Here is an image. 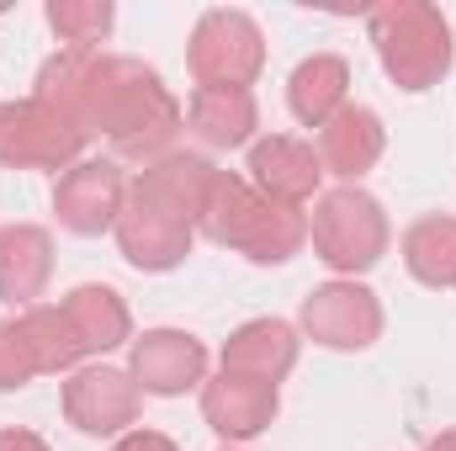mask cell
Masks as SVG:
<instances>
[{"mask_svg": "<svg viewBox=\"0 0 456 451\" xmlns=\"http://www.w3.org/2000/svg\"><path fill=\"white\" fill-rule=\"evenodd\" d=\"M37 102L69 112L86 133H102L122 160H165L181 133V102L165 80L127 53H53L32 86Z\"/></svg>", "mask_w": 456, "mask_h": 451, "instance_id": "6da1fadb", "label": "cell"}, {"mask_svg": "<svg viewBox=\"0 0 456 451\" xmlns=\"http://www.w3.org/2000/svg\"><path fill=\"white\" fill-rule=\"evenodd\" d=\"M213 176L218 165L202 154H165L127 186V202H122V218L112 234L133 271H175L191 255Z\"/></svg>", "mask_w": 456, "mask_h": 451, "instance_id": "7a4b0ae2", "label": "cell"}, {"mask_svg": "<svg viewBox=\"0 0 456 451\" xmlns=\"http://www.w3.org/2000/svg\"><path fill=\"white\" fill-rule=\"evenodd\" d=\"M197 228H202L213 244L239 250V255L255 260V266H281V260H292V255L308 244V213H303V208L255 192V186H249L244 176H233V170H218V176H213Z\"/></svg>", "mask_w": 456, "mask_h": 451, "instance_id": "3957f363", "label": "cell"}, {"mask_svg": "<svg viewBox=\"0 0 456 451\" xmlns=\"http://www.w3.org/2000/svg\"><path fill=\"white\" fill-rule=\"evenodd\" d=\"M366 37L387 70V80L398 91H430L452 75L456 43L452 21L441 16V5L425 0H382L366 11Z\"/></svg>", "mask_w": 456, "mask_h": 451, "instance_id": "277c9868", "label": "cell"}, {"mask_svg": "<svg viewBox=\"0 0 456 451\" xmlns=\"http://www.w3.org/2000/svg\"><path fill=\"white\" fill-rule=\"evenodd\" d=\"M308 239H314V255L340 271V276H361L371 271L382 255H387V213L371 192L361 186H335V192H319L314 197V218H308Z\"/></svg>", "mask_w": 456, "mask_h": 451, "instance_id": "5b68a950", "label": "cell"}, {"mask_svg": "<svg viewBox=\"0 0 456 451\" xmlns=\"http://www.w3.org/2000/svg\"><path fill=\"white\" fill-rule=\"evenodd\" d=\"M186 70L197 80V91H249V80L265 70V32L255 27L249 11H233V5H213L202 11L191 43H186Z\"/></svg>", "mask_w": 456, "mask_h": 451, "instance_id": "8992f818", "label": "cell"}, {"mask_svg": "<svg viewBox=\"0 0 456 451\" xmlns=\"http://www.w3.org/2000/svg\"><path fill=\"white\" fill-rule=\"evenodd\" d=\"M91 133L69 112L27 96L0 107V165L5 170H75Z\"/></svg>", "mask_w": 456, "mask_h": 451, "instance_id": "52a82bcc", "label": "cell"}, {"mask_svg": "<svg viewBox=\"0 0 456 451\" xmlns=\"http://www.w3.org/2000/svg\"><path fill=\"white\" fill-rule=\"evenodd\" d=\"M143 409V388L133 382V372L117 366H80L64 382V420L80 436H127L138 425Z\"/></svg>", "mask_w": 456, "mask_h": 451, "instance_id": "ba28073f", "label": "cell"}, {"mask_svg": "<svg viewBox=\"0 0 456 451\" xmlns=\"http://www.w3.org/2000/svg\"><path fill=\"white\" fill-rule=\"evenodd\" d=\"M303 330L324 350H366L382 335V303L361 282H324L303 298Z\"/></svg>", "mask_w": 456, "mask_h": 451, "instance_id": "9c48e42d", "label": "cell"}, {"mask_svg": "<svg viewBox=\"0 0 456 451\" xmlns=\"http://www.w3.org/2000/svg\"><path fill=\"white\" fill-rule=\"evenodd\" d=\"M122 202H127V181H122V170H117L112 160H80L53 186L59 224L69 228V234H80V239H96V234L117 228Z\"/></svg>", "mask_w": 456, "mask_h": 451, "instance_id": "30bf717a", "label": "cell"}, {"mask_svg": "<svg viewBox=\"0 0 456 451\" xmlns=\"http://www.w3.org/2000/svg\"><path fill=\"white\" fill-rule=\"evenodd\" d=\"M127 372H133V382L143 393L175 398V393L208 382V345L197 335H186V330H143L133 340Z\"/></svg>", "mask_w": 456, "mask_h": 451, "instance_id": "8fae6325", "label": "cell"}, {"mask_svg": "<svg viewBox=\"0 0 456 451\" xmlns=\"http://www.w3.org/2000/svg\"><path fill=\"white\" fill-rule=\"evenodd\" d=\"M276 409H281L276 382L239 377V372H218V377L202 382V420L224 441H255L260 430H271Z\"/></svg>", "mask_w": 456, "mask_h": 451, "instance_id": "7c38bea8", "label": "cell"}, {"mask_svg": "<svg viewBox=\"0 0 456 451\" xmlns=\"http://www.w3.org/2000/svg\"><path fill=\"white\" fill-rule=\"evenodd\" d=\"M319 181H324V165H319L314 144L287 138V133H271V138L249 144V186L255 192L303 208L308 197H319Z\"/></svg>", "mask_w": 456, "mask_h": 451, "instance_id": "4fadbf2b", "label": "cell"}, {"mask_svg": "<svg viewBox=\"0 0 456 451\" xmlns=\"http://www.w3.org/2000/svg\"><path fill=\"white\" fill-rule=\"evenodd\" d=\"M53 276V239L37 224H11L0 228V303H11L16 314L37 308V298L48 292Z\"/></svg>", "mask_w": 456, "mask_h": 451, "instance_id": "5bb4252c", "label": "cell"}, {"mask_svg": "<svg viewBox=\"0 0 456 451\" xmlns=\"http://www.w3.org/2000/svg\"><path fill=\"white\" fill-rule=\"evenodd\" d=\"M387 149V133H382V117L371 107H345L319 127V165L324 176H340L345 186H355Z\"/></svg>", "mask_w": 456, "mask_h": 451, "instance_id": "9a60e30c", "label": "cell"}, {"mask_svg": "<svg viewBox=\"0 0 456 451\" xmlns=\"http://www.w3.org/2000/svg\"><path fill=\"white\" fill-rule=\"evenodd\" d=\"M297 366V330L287 319H249L224 340V372L281 382Z\"/></svg>", "mask_w": 456, "mask_h": 451, "instance_id": "2e32d148", "label": "cell"}, {"mask_svg": "<svg viewBox=\"0 0 456 451\" xmlns=\"http://www.w3.org/2000/svg\"><path fill=\"white\" fill-rule=\"evenodd\" d=\"M59 308H64V319L75 324V335H80V345H86V356H107V350H117V345L133 340V314H127L122 292L107 287V282H86V287H75Z\"/></svg>", "mask_w": 456, "mask_h": 451, "instance_id": "e0dca14e", "label": "cell"}, {"mask_svg": "<svg viewBox=\"0 0 456 451\" xmlns=\"http://www.w3.org/2000/svg\"><path fill=\"white\" fill-rule=\"evenodd\" d=\"M287 107L303 127H324L335 112L350 107V64L340 53H314L287 80Z\"/></svg>", "mask_w": 456, "mask_h": 451, "instance_id": "ac0fdd59", "label": "cell"}, {"mask_svg": "<svg viewBox=\"0 0 456 451\" xmlns=\"http://www.w3.org/2000/svg\"><path fill=\"white\" fill-rule=\"evenodd\" d=\"M186 122H191V133H197L208 149H239V144L255 138V127H260V107H255L249 91L218 86V91H197V96H191Z\"/></svg>", "mask_w": 456, "mask_h": 451, "instance_id": "d6986e66", "label": "cell"}, {"mask_svg": "<svg viewBox=\"0 0 456 451\" xmlns=\"http://www.w3.org/2000/svg\"><path fill=\"white\" fill-rule=\"evenodd\" d=\"M403 266L414 282H425L436 292L456 287V218L430 213V218L403 228Z\"/></svg>", "mask_w": 456, "mask_h": 451, "instance_id": "ffe728a7", "label": "cell"}, {"mask_svg": "<svg viewBox=\"0 0 456 451\" xmlns=\"http://www.w3.org/2000/svg\"><path fill=\"white\" fill-rule=\"evenodd\" d=\"M21 324H27L32 345H37L43 372H80L86 345H80L75 324L64 319V308H59V303H37V308H27V314H21Z\"/></svg>", "mask_w": 456, "mask_h": 451, "instance_id": "44dd1931", "label": "cell"}, {"mask_svg": "<svg viewBox=\"0 0 456 451\" xmlns=\"http://www.w3.org/2000/svg\"><path fill=\"white\" fill-rule=\"evenodd\" d=\"M117 11L112 0H48V27L59 32V43H69L75 53H96L112 32Z\"/></svg>", "mask_w": 456, "mask_h": 451, "instance_id": "7402d4cb", "label": "cell"}, {"mask_svg": "<svg viewBox=\"0 0 456 451\" xmlns=\"http://www.w3.org/2000/svg\"><path fill=\"white\" fill-rule=\"evenodd\" d=\"M32 377H43V361H37V345L27 335L21 314L16 319H0V393L27 388Z\"/></svg>", "mask_w": 456, "mask_h": 451, "instance_id": "603a6c76", "label": "cell"}, {"mask_svg": "<svg viewBox=\"0 0 456 451\" xmlns=\"http://www.w3.org/2000/svg\"><path fill=\"white\" fill-rule=\"evenodd\" d=\"M112 451H181L170 436H159V430H127Z\"/></svg>", "mask_w": 456, "mask_h": 451, "instance_id": "cb8c5ba5", "label": "cell"}, {"mask_svg": "<svg viewBox=\"0 0 456 451\" xmlns=\"http://www.w3.org/2000/svg\"><path fill=\"white\" fill-rule=\"evenodd\" d=\"M0 451H48V441L32 430H0Z\"/></svg>", "mask_w": 456, "mask_h": 451, "instance_id": "d4e9b609", "label": "cell"}, {"mask_svg": "<svg viewBox=\"0 0 456 451\" xmlns=\"http://www.w3.org/2000/svg\"><path fill=\"white\" fill-rule=\"evenodd\" d=\"M425 451H456V430H441V436H436Z\"/></svg>", "mask_w": 456, "mask_h": 451, "instance_id": "484cf974", "label": "cell"}]
</instances>
